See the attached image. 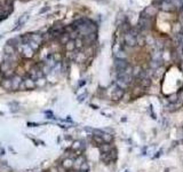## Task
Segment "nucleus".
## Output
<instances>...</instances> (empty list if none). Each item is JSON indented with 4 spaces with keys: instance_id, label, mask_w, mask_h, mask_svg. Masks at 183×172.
Here are the masks:
<instances>
[{
    "instance_id": "f257e3e1",
    "label": "nucleus",
    "mask_w": 183,
    "mask_h": 172,
    "mask_svg": "<svg viewBox=\"0 0 183 172\" xmlns=\"http://www.w3.org/2000/svg\"><path fill=\"white\" fill-rule=\"evenodd\" d=\"M21 54L24 58H32L35 55V52L29 47V45H21Z\"/></svg>"
},
{
    "instance_id": "f03ea898",
    "label": "nucleus",
    "mask_w": 183,
    "mask_h": 172,
    "mask_svg": "<svg viewBox=\"0 0 183 172\" xmlns=\"http://www.w3.org/2000/svg\"><path fill=\"white\" fill-rule=\"evenodd\" d=\"M10 80H12V90L13 91H18V87H19L21 83L23 81V77L15 74L14 76L10 78Z\"/></svg>"
},
{
    "instance_id": "7ed1b4c3",
    "label": "nucleus",
    "mask_w": 183,
    "mask_h": 172,
    "mask_svg": "<svg viewBox=\"0 0 183 172\" xmlns=\"http://www.w3.org/2000/svg\"><path fill=\"white\" fill-rule=\"evenodd\" d=\"M128 65H129V64H128L127 60H118V58H116V61H114V67H116V70H117V71H123V70H125Z\"/></svg>"
},
{
    "instance_id": "20e7f679",
    "label": "nucleus",
    "mask_w": 183,
    "mask_h": 172,
    "mask_svg": "<svg viewBox=\"0 0 183 172\" xmlns=\"http://www.w3.org/2000/svg\"><path fill=\"white\" fill-rule=\"evenodd\" d=\"M81 38H82L84 46H89V45H92L97 39V35H96V32L95 33H89V35H87L85 37H81Z\"/></svg>"
},
{
    "instance_id": "39448f33",
    "label": "nucleus",
    "mask_w": 183,
    "mask_h": 172,
    "mask_svg": "<svg viewBox=\"0 0 183 172\" xmlns=\"http://www.w3.org/2000/svg\"><path fill=\"white\" fill-rule=\"evenodd\" d=\"M159 8L162 9V10H165V12H173L175 8L173 7V5L169 2V1H165V0H162L160 2H159Z\"/></svg>"
},
{
    "instance_id": "423d86ee",
    "label": "nucleus",
    "mask_w": 183,
    "mask_h": 172,
    "mask_svg": "<svg viewBox=\"0 0 183 172\" xmlns=\"http://www.w3.org/2000/svg\"><path fill=\"white\" fill-rule=\"evenodd\" d=\"M73 161H74V158H71V157H65V158H63V159H62L61 165H62L64 169H67V170L69 171V170L73 169Z\"/></svg>"
},
{
    "instance_id": "0eeeda50",
    "label": "nucleus",
    "mask_w": 183,
    "mask_h": 172,
    "mask_svg": "<svg viewBox=\"0 0 183 172\" xmlns=\"http://www.w3.org/2000/svg\"><path fill=\"white\" fill-rule=\"evenodd\" d=\"M23 84L25 86V90H35L36 88V81L33 79H31L30 77L23 78Z\"/></svg>"
},
{
    "instance_id": "6e6552de",
    "label": "nucleus",
    "mask_w": 183,
    "mask_h": 172,
    "mask_svg": "<svg viewBox=\"0 0 183 172\" xmlns=\"http://www.w3.org/2000/svg\"><path fill=\"white\" fill-rule=\"evenodd\" d=\"M85 161H86V158H85L84 155H79V156H77V157L74 158V161H73V169H74V171H79L80 165H81Z\"/></svg>"
},
{
    "instance_id": "1a4fd4ad",
    "label": "nucleus",
    "mask_w": 183,
    "mask_h": 172,
    "mask_svg": "<svg viewBox=\"0 0 183 172\" xmlns=\"http://www.w3.org/2000/svg\"><path fill=\"white\" fill-rule=\"evenodd\" d=\"M70 149L72 150V152H77V150H85V146H84V142L82 141H80V140H74L72 142V145H71V147H70Z\"/></svg>"
},
{
    "instance_id": "9d476101",
    "label": "nucleus",
    "mask_w": 183,
    "mask_h": 172,
    "mask_svg": "<svg viewBox=\"0 0 183 172\" xmlns=\"http://www.w3.org/2000/svg\"><path fill=\"white\" fill-rule=\"evenodd\" d=\"M13 65H14V63H12V62H9V61H7V60H3V61L0 63V71H1L2 74H5L6 71L13 69Z\"/></svg>"
},
{
    "instance_id": "9b49d317",
    "label": "nucleus",
    "mask_w": 183,
    "mask_h": 172,
    "mask_svg": "<svg viewBox=\"0 0 183 172\" xmlns=\"http://www.w3.org/2000/svg\"><path fill=\"white\" fill-rule=\"evenodd\" d=\"M0 86L2 87V90H6V91H10L12 90V80L10 78H1V81H0Z\"/></svg>"
},
{
    "instance_id": "f8f14e48",
    "label": "nucleus",
    "mask_w": 183,
    "mask_h": 172,
    "mask_svg": "<svg viewBox=\"0 0 183 172\" xmlns=\"http://www.w3.org/2000/svg\"><path fill=\"white\" fill-rule=\"evenodd\" d=\"M3 53H5V55L12 56V55H16L17 51H16V48H15L14 46L6 44V45H5V47H3Z\"/></svg>"
},
{
    "instance_id": "ddd939ff",
    "label": "nucleus",
    "mask_w": 183,
    "mask_h": 172,
    "mask_svg": "<svg viewBox=\"0 0 183 172\" xmlns=\"http://www.w3.org/2000/svg\"><path fill=\"white\" fill-rule=\"evenodd\" d=\"M125 42H126V45L129 46V47H134V46H136L137 44H136V37H133L132 35H129V33H125Z\"/></svg>"
},
{
    "instance_id": "4468645a",
    "label": "nucleus",
    "mask_w": 183,
    "mask_h": 172,
    "mask_svg": "<svg viewBox=\"0 0 183 172\" xmlns=\"http://www.w3.org/2000/svg\"><path fill=\"white\" fill-rule=\"evenodd\" d=\"M124 94H125V90L117 86L116 90H113V92H112V99L113 100H120L124 96Z\"/></svg>"
},
{
    "instance_id": "2eb2a0df",
    "label": "nucleus",
    "mask_w": 183,
    "mask_h": 172,
    "mask_svg": "<svg viewBox=\"0 0 183 172\" xmlns=\"http://www.w3.org/2000/svg\"><path fill=\"white\" fill-rule=\"evenodd\" d=\"M44 63L45 64H47L48 67H51L52 69H54L55 67H56V62H55V60L53 58V54H48L47 56H46V58L44 60Z\"/></svg>"
},
{
    "instance_id": "dca6fc26",
    "label": "nucleus",
    "mask_w": 183,
    "mask_h": 172,
    "mask_svg": "<svg viewBox=\"0 0 183 172\" xmlns=\"http://www.w3.org/2000/svg\"><path fill=\"white\" fill-rule=\"evenodd\" d=\"M31 40L37 42L38 45H42L44 44V39H42V36L41 35H38V33H31Z\"/></svg>"
},
{
    "instance_id": "f3484780",
    "label": "nucleus",
    "mask_w": 183,
    "mask_h": 172,
    "mask_svg": "<svg viewBox=\"0 0 183 172\" xmlns=\"http://www.w3.org/2000/svg\"><path fill=\"white\" fill-rule=\"evenodd\" d=\"M64 49L67 52H73L76 49V44H74V40L70 39L65 45H64Z\"/></svg>"
},
{
    "instance_id": "a211bd4d",
    "label": "nucleus",
    "mask_w": 183,
    "mask_h": 172,
    "mask_svg": "<svg viewBox=\"0 0 183 172\" xmlns=\"http://www.w3.org/2000/svg\"><path fill=\"white\" fill-rule=\"evenodd\" d=\"M92 140H93V142H94L95 145H97V146H101L102 143H104L102 136L98 135V134H93V135H92Z\"/></svg>"
},
{
    "instance_id": "6ab92c4d",
    "label": "nucleus",
    "mask_w": 183,
    "mask_h": 172,
    "mask_svg": "<svg viewBox=\"0 0 183 172\" xmlns=\"http://www.w3.org/2000/svg\"><path fill=\"white\" fill-rule=\"evenodd\" d=\"M98 148H100V152L101 154H104V153H109L110 150H111V148H112V146L110 145V143H102L101 146H98Z\"/></svg>"
},
{
    "instance_id": "aec40b11",
    "label": "nucleus",
    "mask_w": 183,
    "mask_h": 172,
    "mask_svg": "<svg viewBox=\"0 0 183 172\" xmlns=\"http://www.w3.org/2000/svg\"><path fill=\"white\" fill-rule=\"evenodd\" d=\"M101 136H102V139H103V141H104L105 143H111V142L113 141V135H112V134H110V133L102 132Z\"/></svg>"
},
{
    "instance_id": "412c9836",
    "label": "nucleus",
    "mask_w": 183,
    "mask_h": 172,
    "mask_svg": "<svg viewBox=\"0 0 183 172\" xmlns=\"http://www.w3.org/2000/svg\"><path fill=\"white\" fill-rule=\"evenodd\" d=\"M36 81V87H44L46 84H47V80H46V77H40L35 80Z\"/></svg>"
},
{
    "instance_id": "4be33fe9",
    "label": "nucleus",
    "mask_w": 183,
    "mask_h": 172,
    "mask_svg": "<svg viewBox=\"0 0 183 172\" xmlns=\"http://www.w3.org/2000/svg\"><path fill=\"white\" fill-rule=\"evenodd\" d=\"M114 57L118 58V60H126V58H127V54H126L125 51L120 49V51H118L117 53H114Z\"/></svg>"
},
{
    "instance_id": "5701e85b",
    "label": "nucleus",
    "mask_w": 183,
    "mask_h": 172,
    "mask_svg": "<svg viewBox=\"0 0 183 172\" xmlns=\"http://www.w3.org/2000/svg\"><path fill=\"white\" fill-rule=\"evenodd\" d=\"M28 45H29V47H30V48H31V49H32V51H33L35 53H36V52H38V51L40 49V47H41L40 45H38L37 42H35V41H32V40H30Z\"/></svg>"
},
{
    "instance_id": "b1692460",
    "label": "nucleus",
    "mask_w": 183,
    "mask_h": 172,
    "mask_svg": "<svg viewBox=\"0 0 183 172\" xmlns=\"http://www.w3.org/2000/svg\"><path fill=\"white\" fill-rule=\"evenodd\" d=\"M53 58L55 60L56 63L63 62V55L61 54V52H55V53H53Z\"/></svg>"
},
{
    "instance_id": "393cba45",
    "label": "nucleus",
    "mask_w": 183,
    "mask_h": 172,
    "mask_svg": "<svg viewBox=\"0 0 183 172\" xmlns=\"http://www.w3.org/2000/svg\"><path fill=\"white\" fill-rule=\"evenodd\" d=\"M89 169H91V166H89L88 162H87V161H85V162L80 165V168H79V172H88L89 171Z\"/></svg>"
},
{
    "instance_id": "a878e982",
    "label": "nucleus",
    "mask_w": 183,
    "mask_h": 172,
    "mask_svg": "<svg viewBox=\"0 0 183 172\" xmlns=\"http://www.w3.org/2000/svg\"><path fill=\"white\" fill-rule=\"evenodd\" d=\"M41 71H42L44 76H47V75H49V74H51V71H53V69H52L51 67H48L47 64H45V63H44V65L41 67Z\"/></svg>"
},
{
    "instance_id": "bb28decb",
    "label": "nucleus",
    "mask_w": 183,
    "mask_h": 172,
    "mask_svg": "<svg viewBox=\"0 0 183 172\" xmlns=\"http://www.w3.org/2000/svg\"><path fill=\"white\" fill-rule=\"evenodd\" d=\"M74 44H76V48L81 49L84 47V42H82V38L81 37H78V38L74 39Z\"/></svg>"
},
{
    "instance_id": "cd10ccee",
    "label": "nucleus",
    "mask_w": 183,
    "mask_h": 172,
    "mask_svg": "<svg viewBox=\"0 0 183 172\" xmlns=\"http://www.w3.org/2000/svg\"><path fill=\"white\" fill-rule=\"evenodd\" d=\"M159 65H160V60H152V61H151V63H150V67H151V69H152V70L158 69V68H159Z\"/></svg>"
},
{
    "instance_id": "c85d7f7f",
    "label": "nucleus",
    "mask_w": 183,
    "mask_h": 172,
    "mask_svg": "<svg viewBox=\"0 0 183 172\" xmlns=\"http://www.w3.org/2000/svg\"><path fill=\"white\" fill-rule=\"evenodd\" d=\"M73 31H76V29L73 28L72 24H69V25H64V32L68 33V35H71Z\"/></svg>"
},
{
    "instance_id": "c756f323",
    "label": "nucleus",
    "mask_w": 183,
    "mask_h": 172,
    "mask_svg": "<svg viewBox=\"0 0 183 172\" xmlns=\"http://www.w3.org/2000/svg\"><path fill=\"white\" fill-rule=\"evenodd\" d=\"M141 71H142V69L140 68V67H135V68H133V71H132V77H139V75L141 74Z\"/></svg>"
},
{
    "instance_id": "7c9ffc66",
    "label": "nucleus",
    "mask_w": 183,
    "mask_h": 172,
    "mask_svg": "<svg viewBox=\"0 0 183 172\" xmlns=\"http://www.w3.org/2000/svg\"><path fill=\"white\" fill-rule=\"evenodd\" d=\"M28 19H29V16H26V15L24 16V15H23L21 19H18V26L16 28V30H17V29H19V28H21V26H22V25H23V24H24V23H25Z\"/></svg>"
},
{
    "instance_id": "2f4dec72",
    "label": "nucleus",
    "mask_w": 183,
    "mask_h": 172,
    "mask_svg": "<svg viewBox=\"0 0 183 172\" xmlns=\"http://www.w3.org/2000/svg\"><path fill=\"white\" fill-rule=\"evenodd\" d=\"M56 170H57V172H68V170L64 169L62 165H57V166H56Z\"/></svg>"
},
{
    "instance_id": "473e14b6",
    "label": "nucleus",
    "mask_w": 183,
    "mask_h": 172,
    "mask_svg": "<svg viewBox=\"0 0 183 172\" xmlns=\"http://www.w3.org/2000/svg\"><path fill=\"white\" fill-rule=\"evenodd\" d=\"M49 9H51V8H49V7H45V8H41V9H40V12H39V13H40V14H44V13H46V12H48V10H49Z\"/></svg>"
},
{
    "instance_id": "72a5a7b5",
    "label": "nucleus",
    "mask_w": 183,
    "mask_h": 172,
    "mask_svg": "<svg viewBox=\"0 0 183 172\" xmlns=\"http://www.w3.org/2000/svg\"><path fill=\"white\" fill-rule=\"evenodd\" d=\"M85 96H86V94H82V95H80L79 97H78V101H79V102H82V101H84V97H85Z\"/></svg>"
},
{
    "instance_id": "f704fd0d",
    "label": "nucleus",
    "mask_w": 183,
    "mask_h": 172,
    "mask_svg": "<svg viewBox=\"0 0 183 172\" xmlns=\"http://www.w3.org/2000/svg\"><path fill=\"white\" fill-rule=\"evenodd\" d=\"M49 172H57V170H56V166H54V168H52L51 169V171Z\"/></svg>"
},
{
    "instance_id": "c9c22d12",
    "label": "nucleus",
    "mask_w": 183,
    "mask_h": 172,
    "mask_svg": "<svg viewBox=\"0 0 183 172\" xmlns=\"http://www.w3.org/2000/svg\"><path fill=\"white\" fill-rule=\"evenodd\" d=\"M180 99H181V100H183V91L181 92V93H180Z\"/></svg>"
},
{
    "instance_id": "e433bc0d",
    "label": "nucleus",
    "mask_w": 183,
    "mask_h": 172,
    "mask_svg": "<svg viewBox=\"0 0 183 172\" xmlns=\"http://www.w3.org/2000/svg\"><path fill=\"white\" fill-rule=\"evenodd\" d=\"M71 172H78V171H71Z\"/></svg>"
}]
</instances>
